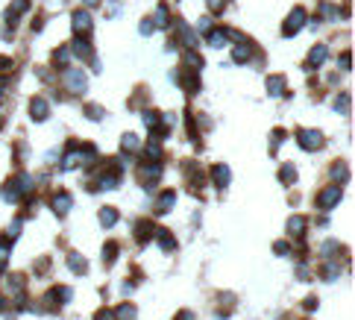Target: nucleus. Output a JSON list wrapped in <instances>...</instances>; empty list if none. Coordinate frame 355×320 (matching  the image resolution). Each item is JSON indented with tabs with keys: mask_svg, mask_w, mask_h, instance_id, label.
<instances>
[{
	"mask_svg": "<svg viewBox=\"0 0 355 320\" xmlns=\"http://www.w3.org/2000/svg\"><path fill=\"white\" fill-rule=\"evenodd\" d=\"M226 38H229V32H226V30H214V32H209V44H212V47H223V44H226Z\"/></svg>",
	"mask_w": 355,
	"mask_h": 320,
	"instance_id": "nucleus-20",
	"label": "nucleus"
},
{
	"mask_svg": "<svg viewBox=\"0 0 355 320\" xmlns=\"http://www.w3.org/2000/svg\"><path fill=\"white\" fill-rule=\"evenodd\" d=\"M121 147H124V153H127V156H132V153H138V147H141V144H138V138H135V135H124Z\"/></svg>",
	"mask_w": 355,
	"mask_h": 320,
	"instance_id": "nucleus-18",
	"label": "nucleus"
},
{
	"mask_svg": "<svg viewBox=\"0 0 355 320\" xmlns=\"http://www.w3.org/2000/svg\"><path fill=\"white\" fill-rule=\"evenodd\" d=\"M73 53L82 56V59H91V47H88V41H85V38H76V41H73Z\"/></svg>",
	"mask_w": 355,
	"mask_h": 320,
	"instance_id": "nucleus-17",
	"label": "nucleus"
},
{
	"mask_svg": "<svg viewBox=\"0 0 355 320\" xmlns=\"http://www.w3.org/2000/svg\"><path fill=\"white\" fill-rule=\"evenodd\" d=\"M150 32H153V21H144L141 24V35H150Z\"/></svg>",
	"mask_w": 355,
	"mask_h": 320,
	"instance_id": "nucleus-36",
	"label": "nucleus"
},
{
	"mask_svg": "<svg viewBox=\"0 0 355 320\" xmlns=\"http://www.w3.org/2000/svg\"><path fill=\"white\" fill-rule=\"evenodd\" d=\"M71 206H73V200H71V194H56V197H53V209H56V215H65V212H68V209H71Z\"/></svg>",
	"mask_w": 355,
	"mask_h": 320,
	"instance_id": "nucleus-10",
	"label": "nucleus"
},
{
	"mask_svg": "<svg viewBox=\"0 0 355 320\" xmlns=\"http://www.w3.org/2000/svg\"><path fill=\"white\" fill-rule=\"evenodd\" d=\"M302 24H305V9H293V12H290V18H288V24L282 27V32H285V35H293V32L302 27Z\"/></svg>",
	"mask_w": 355,
	"mask_h": 320,
	"instance_id": "nucleus-4",
	"label": "nucleus"
},
{
	"mask_svg": "<svg viewBox=\"0 0 355 320\" xmlns=\"http://www.w3.org/2000/svg\"><path fill=\"white\" fill-rule=\"evenodd\" d=\"M68 267H71L73 273H85V258L76 256V253H71V256H68Z\"/></svg>",
	"mask_w": 355,
	"mask_h": 320,
	"instance_id": "nucleus-16",
	"label": "nucleus"
},
{
	"mask_svg": "<svg viewBox=\"0 0 355 320\" xmlns=\"http://www.w3.org/2000/svg\"><path fill=\"white\" fill-rule=\"evenodd\" d=\"M85 115L94 118V121H100V118H103V109H100V106H85Z\"/></svg>",
	"mask_w": 355,
	"mask_h": 320,
	"instance_id": "nucleus-30",
	"label": "nucleus"
},
{
	"mask_svg": "<svg viewBox=\"0 0 355 320\" xmlns=\"http://www.w3.org/2000/svg\"><path fill=\"white\" fill-rule=\"evenodd\" d=\"M103 253H106V261H112V258H118V253H121V247H118V244H112V241H109V244H106V250H103Z\"/></svg>",
	"mask_w": 355,
	"mask_h": 320,
	"instance_id": "nucleus-26",
	"label": "nucleus"
},
{
	"mask_svg": "<svg viewBox=\"0 0 355 320\" xmlns=\"http://www.w3.org/2000/svg\"><path fill=\"white\" fill-rule=\"evenodd\" d=\"M97 320H115V315H112V309H103V312L97 315Z\"/></svg>",
	"mask_w": 355,
	"mask_h": 320,
	"instance_id": "nucleus-35",
	"label": "nucleus"
},
{
	"mask_svg": "<svg viewBox=\"0 0 355 320\" xmlns=\"http://www.w3.org/2000/svg\"><path fill=\"white\" fill-rule=\"evenodd\" d=\"M173 203H176V194H173V191H164L159 197V212H170V209H173Z\"/></svg>",
	"mask_w": 355,
	"mask_h": 320,
	"instance_id": "nucleus-19",
	"label": "nucleus"
},
{
	"mask_svg": "<svg viewBox=\"0 0 355 320\" xmlns=\"http://www.w3.org/2000/svg\"><path fill=\"white\" fill-rule=\"evenodd\" d=\"M279 179H282V182H288V185L296 179V170H293V164H285V167L279 170Z\"/></svg>",
	"mask_w": 355,
	"mask_h": 320,
	"instance_id": "nucleus-25",
	"label": "nucleus"
},
{
	"mask_svg": "<svg viewBox=\"0 0 355 320\" xmlns=\"http://www.w3.org/2000/svg\"><path fill=\"white\" fill-rule=\"evenodd\" d=\"M88 30H91V15L85 9H76L73 12V32L82 35V32H88Z\"/></svg>",
	"mask_w": 355,
	"mask_h": 320,
	"instance_id": "nucleus-5",
	"label": "nucleus"
},
{
	"mask_svg": "<svg viewBox=\"0 0 355 320\" xmlns=\"http://www.w3.org/2000/svg\"><path fill=\"white\" fill-rule=\"evenodd\" d=\"M335 106H338V112H347V109H350V97H347V94H341Z\"/></svg>",
	"mask_w": 355,
	"mask_h": 320,
	"instance_id": "nucleus-33",
	"label": "nucleus"
},
{
	"mask_svg": "<svg viewBox=\"0 0 355 320\" xmlns=\"http://www.w3.org/2000/svg\"><path fill=\"white\" fill-rule=\"evenodd\" d=\"M212 176H214V185H217V188H226V185H229V167H226V164H214V167H212Z\"/></svg>",
	"mask_w": 355,
	"mask_h": 320,
	"instance_id": "nucleus-9",
	"label": "nucleus"
},
{
	"mask_svg": "<svg viewBox=\"0 0 355 320\" xmlns=\"http://www.w3.org/2000/svg\"><path fill=\"white\" fill-rule=\"evenodd\" d=\"M182 62L191 65V71H200V68H203V59H200L194 50H185V53H182Z\"/></svg>",
	"mask_w": 355,
	"mask_h": 320,
	"instance_id": "nucleus-23",
	"label": "nucleus"
},
{
	"mask_svg": "<svg viewBox=\"0 0 355 320\" xmlns=\"http://www.w3.org/2000/svg\"><path fill=\"white\" fill-rule=\"evenodd\" d=\"M82 3H91V6H97V3H100V0H82Z\"/></svg>",
	"mask_w": 355,
	"mask_h": 320,
	"instance_id": "nucleus-39",
	"label": "nucleus"
},
{
	"mask_svg": "<svg viewBox=\"0 0 355 320\" xmlns=\"http://www.w3.org/2000/svg\"><path fill=\"white\" fill-rule=\"evenodd\" d=\"M159 247H164V250H176V241H173V235H170L167 229H159Z\"/></svg>",
	"mask_w": 355,
	"mask_h": 320,
	"instance_id": "nucleus-22",
	"label": "nucleus"
},
{
	"mask_svg": "<svg viewBox=\"0 0 355 320\" xmlns=\"http://www.w3.org/2000/svg\"><path fill=\"white\" fill-rule=\"evenodd\" d=\"M332 176H335L338 182H344V179H347V164H335V167H332Z\"/></svg>",
	"mask_w": 355,
	"mask_h": 320,
	"instance_id": "nucleus-27",
	"label": "nucleus"
},
{
	"mask_svg": "<svg viewBox=\"0 0 355 320\" xmlns=\"http://www.w3.org/2000/svg\"><path fill=\"white\" fill-rule=\"evenodd\" d=\"M299 147H305V150H320L323 147V135L317 129H299Z\"/></svg>",
	"mask_w": 355,
	"mask_h": 320,
	"instance_id": "nucleus-2",
	"label": "nucleus"
},
{
	"mask_svg": "<svg viewBox=\"0 0 355 320\" xmlns=\"http://www.w3.org/2000/svg\"><path fill=\"white\" fill-rule=\"evenodd\" d=\"M30 112H32V118H35V121H44V118L50 115V106H47V100H44V97H35V100H32V106H30Z\"/></svg>",
	"mask_w": 355,
	"mask_h": 320,
	"instance_id": "nucleus-7",
	"label": "nucleus"
},
{
	"mask_svg": "<svg viewBox=\"0 0 355 320\" xmlns=\"http://www.w3.org/2000/svg\"><path fill=\"white\" fill-rule=\"evenodd\" d=\"M144 124H147V127H159V115H156V112H144Z\"/></svg>",
	"mask_w": 355,
	"mask_h": 320,
	"instance_id": "nucleus-29",
	"label": "nucleus"
},
{
	"mask_svg": "<svg viewBox=\"0 0 355 320\" xmlns=\"http://www.w3.org/2000/svg\"><path fill=\"white\" fill-rule=\"evenodd\" d=\"M24 288V276H12L9 279V291H21Z\"/></svg>",
	"mask_w": 355,
	"mask_h": 320,
	"instance_id": "nucleus-32",
	"label": "nucleus"
},
{
	"mask_svg": "<svg viewBox=\"0 0 355 320\" xmlns=\"http://www.w3.org/2000/svg\"><path fill=\"white\" fill-rule=\"evenodd\" d=\"M206 3H209L212 12H223V9H226V0H206Z\"/></svg>",
	"mask_w": 355,
	"mask_h": 320,
	"instance_id": "nucleus-31",
	"label": "nucleus"
},
{
	"mask_svg": "<svg viewBox=\"0 0 355 320\" xmlns=\"http://www.w3.org/2000/svg\"><path fill=\"white\" fill-rule=\"evenodd\" d=\"M179 82H182V88H188L191 94H197V91H200V80H197V71H191V74H182V80H179Z\"/></svg>",
	"mask_w": 355,
	"mask_h": 320,
	"instance_id": "nucleus-14",
	"label": "nucleus"
},
{
	"mask_svg": "<svg viewBox=\"0 0 355 320\" xmlns=\"http://www.w3.org/2000/svg\"><path fill=\"white\" fill-rule=\"evenodd\" d=\"M100 224H103V226H115V224H118V212H115L112 206H103V209H100Z\"/></svg>",
	"mask_w": 355,
	"mask_h": 320,
	"instance_id": "nucleus-15",
	"label": "nucleus"
},
{
	"mask_svg": "<svg viewBox=\"0 0 355 320\" xmlns=\"http://www.w3.org/2000/svg\"><path fill=\"white\" fill-rule=\"evenodd\" d=\"M0 312H3V297H0Z\"/></svg>",
	"mask_w": 355,
	"mask_h": 320,
	"instance_id": "nucleus-40",
	"label": "nucleus"
},
{
	"mask_svg": "<svg viewBox=\"0 0 355 320\" xmlns=\"http://www.w3.org/2000/svg\"><path fill=\"white\" fill-rule=\"evenodd\" d=\"M153 232H156V229H153L150 221H138V224H135V241H138V244H147Z\"/></svg>",
	"mask_w": 355,
	"mask_h": 320,
	"instance_id": "nucleus-6",
	"label": "nucleus"
},
{
	"mask_svg": "<svg viewBox=\"0 0 355 320\" xmlns=\"http://www.w3.org/2000/svg\"><path fill=\"white\" fill-rule=\"evenodd\" d=\"M0 276H3V264H0Z\"/></svg>",
	"mask_w": 355,
	"mask_h": 320,
	"instance_id": "nucleus-41",
	"label": "nucleus"
},
{
	"mask_svg": "<svg viewBox=\"0 0 355 320\" xmlns=\"http://www.w3.org/2000/svg\"><path fill=\"white\" fill-rule=\"evenodd\" d=\"M9 258V238H0V264H6Z\"/></svg>",
	"mask_w": 355,
	"mask_h": 320,
	"instance_id": "nucleus-28",
	"label": "nucleus"
},
{
	"mask_svg": "<svg viewBox=\"0 0 355 320\" xmlns=\"http://www.w3.org/2000/svg\"><path fill=\"white\" fill-rule=\"evenodd\" d=\"M302 229H305V218L293 215V218L288 221V232H290V235H302Z\"/></svg>",
	"mask_w": 355,
	"mask_h": 320,
	"instance_id": "nucleus-21",
	"label": "nucleus"
},
{
	"mask_svg": "<svg viewBox=\"0 0 355 320\" xmlns=\"http://www.w3.org/2000/svg\"><path fill=\"white\" fill-rule=\"evenodd\" d=\"M176 320H194V315H191V312H182V315H179Z\"/></svg>",
	"mask_w": 355,
	"mask_h": 320,
	"instance_id": "nucleus-38",
	"label": "nucleus"
},
{
	"mask_svg": "<svg viewBox=\"0 0 355 320\" xmlns=\"http://www.w3.org/2000/svg\"><path fill=\"white\" fill-rule=\"evenodd\" d=\"M65 85H68V91L82 94V91H85V74H82L79 68H68V71H65Z\"/></svg>",
	"mask_w": 355,
	"mask_h": 320,
	"instance_id": "nucleus-1",
	"label": "nucleus"
},
{
	"mask_svg": "<svg viewBox=\"0 0 355 320\" xmlns=\"http://www.w3.org/2000/svg\"><path fill=\"white\" fill-rule=\"evenodd\" d=\"M350 65H353V56L344 53V56H341V71H350Z\"/></svg>",
	"mask_w": 355,
	"mask_h": 320,
	"instance_id": "nucleus-34",
	"label": "nucleus"
},
{
	"mask_svg": "<svg viewBox=\"0 0 355 320\" xmlns=\"http://www.w3.org/2000/svg\"><path fill=\"white\" fill-rule=\"evenodd\" d=\"M267 88H270V94H282L285 80H282V77H270V80H267Z\"/></svg>",
	"mask_w": 355,
	"mask_h": 320,
	"instance_id": "nucleus-24",
	"label": "nucleus"
},
{
	"mask_svg": "<svg viewBox=\"0 0 355 320\" xmlns=\"http://www.w3.org/2000/svg\"><path fill=\"white\" fill-rule=\"evenodd\" d=\"M323 59H326V44H317V47L308 53V71H314V68L323 62Z\"/></svg>",
	"mask_w": 355,
	"mask_h": 320,
	"instance_id": "nucleus-13",
	"label": "nucleus"
},
{
	"mask_svg": "<svg viewBox=\"0 0 355 320\" xmlns=\"http://www.w3.org/2000/svg\"><path fill=\"white\" fill-rule=\"evenodd\" d=\"M27 9H30V0H15V3L9 6V12H6V24H15V18L24 15Z\"/></svg>",
	"mask_w": 355,
	"mask_h": 320,
	"instance_id": "nucleus-8",
	"label": "nucleus"
},
{
	"mask_svg": "<svg viewBox=\"0 0 355 320\" xmlns=\"http://www.w3.org/2000/svg\"><path fill=\"white\" fill-rule=\"evenodd\" d=\"M273 250H276V253H282V256H285V253H288V244H285V241H276V247H273Z\"/></svg>",
	"mask_w": 355,
	"mask_h": 320,
	"instance_id": "nucleus-37",
	"label": "nucleus"
},
{
	"mask_svg": "<svg viewBox=\"0 0 355 320\" xmlns=\"http://www.w3.org/2000/svg\"><path fill=\"white\" fill-rule=\"evenodd\" d=\"M112 315H115V320H135V306H132V303H124V306L112 309Z\"/></svg>",
	"mask_w": 355,
	"mask_h": 320,
	"instance_id": "nucleus-12",
	"label": "nucleus"
},
{
	"mask_svg": "<svg viewBox=\"0 0 355 320\" xmlns=\"http://www.w3.org/2000/svg\"><path fill=\"white\" fill-rule=\"evenodd\" d=\"M338 200H341V185H329V188H326V191H320V197H317L320 209H332Z\"/></svg>",
	"mask_w": 355,
	"mask_h": 320,
	"instance_id": "nucleus-3",
	"label": "nucleus"
},
{
	"mask_svg": "<svg viewBox=\"0 0 355 320\" xmlns=\"http://www.w3.org/2000/svg\"><path fill=\"white\" fill-rule=\"evenodd\" d=\"M250 56H253V47H250L247 41H244V44H235V47H232V59H235V62H247Z\"/></svg>",
	"mask_w": 355,
	"mask_h": 320,
	"instance_id": "nucleus-11",
	"label": "nucleus"
}]
</instances>
